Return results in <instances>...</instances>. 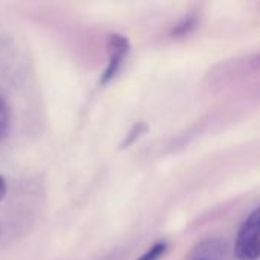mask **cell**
<instances>
[{
  "label": "cell",
  "mask_w": 260,
  "mask_h": 260,
  "mask_svg": "<svg viewBox=\"0 0 260 260\" xmlns=\"http://www.w3.org/2000/svg\"><path fill=\"white\" fill-rule=\"evenodd\" d=\"M235 256L239 260L259 259V209L242 222L235 242Z\"/></svg>",
  "instance_id": "6da1fadb"
},
{
  "label": "cell",
  "mask_w": 260,
  "mask_h": 260,
  "mask_svg": "<svg viewBox=\"0 0 260 260\" xmlns=\"http://www.w3.org/2000/svg\"><path fill=\"white\" fill-rule=\"evenodd\" d=\"M131 49L129 40L122 34H110L107 40V53H108V64L101 76V84L105 85L111 79L116 78L120 67L125 62V58L128 56Z\"/></svg>",
  "instance_id": "7a4b0ae2"
},
{
  "label": "cell",
  "mask_w": 260,
  "mask_h": 260,
  "mask_svg": "<svg viewBox=\"0 0 260 260\" xmlns=\"http://www.w3.org/2000/svg\"><path fill=\"white\" fill-rule=\"evenodd\" d=\"M148 131V125L145 122H137L131 126V129L126 133L125 139L122 140V143L119 145V149L123 151V149H128L131 145H134L143 134H146Z\"/></svg>",
  "instance_id": "3957f363"
},
{
  "label": "cell",
  "mask_w": 260,
  "mask_h": 260,
  "mask_svg": "<svg viewBox=\"0 0 260 260\" xmlns=\"http://www.w3.org/2000/svg\"><path fill=\"white\" fill-rule=\"evenodd\" d=\"M11 128V110L8 101L0 93V142L8 136Z\"/></svg>",
  "instance_id": "277c9868"
},
{
  "label": "cell",
  "mask_w": 260,
  "mask_h": 260,
  "mask_svg": "<svg viewBox=\"0 0 260 260\" xmlns=\"http://www.w3.org/2000/svg\"><path fill=\"white\" fill-rule=\"evenodd\" d=\"M168 242L166 241H160V242H155L148 251H145L140 257L137 260H160L168 251Z\"/></svg>",
  "instance_id": "5b68a950"
},
{
  "label": "cell",
  "mask_w": 260,
  "mask_h": 260,
  "mask_svg": "<svg viewBox=\"0 0 260 260\" xmlns=\"http://www.w3.org/2000/svg\"><path fill=\"white\" fill-rule=\"evenodd\" d=\"M198 20L195 15H189L186 17L184 20H181L174 29H172V35L178 37V35H186V34H190V30L197 26Z\"/></svg>",
  "instance_id": "8992f818"
},
{
  "label": "cell",
  "mask_w": 260,
  "mask_h": 260,
  "mask_svg": "<svg viewBox=\"0 0 260 260\" xmlns=\"http://www.w3.org/2000/svg\"><path fill=\"white\" fill-rule=\"evenodd\" d=\"M6 181H5V178L0 175V201L5 198V195H6Z\"/></svg>",
  "instance_id": "52a82bcc"
},
{
  "label": "cell",
  "mask_w": 260,
  "mask_h": 260,
  "mask_svg": "<svg viewBox=\"0 0 260 260\" xmlns=\"http://www.w3.org/2000/svg\"><path fill=\"white\" fill-rule=\"evenodd\" d=\"M197 260H198V259H197Z\"/></svg>",
  "instance_id": "ba28073f"
}]
</instances>
